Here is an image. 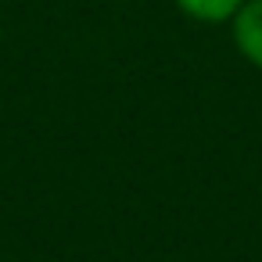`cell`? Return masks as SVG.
<instances>
[{"mask_svg":"<svg viewBox=\"0 0 262 262\" xmlns=\"http://www.w3.org/2000/svg\"><path fill=\"white\" fill-rule=\"evenodd\" d=\"M230 36L237 54L248 65L262 69V0H244L237 8V15L230 18Z\"/></svg>","mask_w":262,"mask_h":262,"instance_id":"obj_1","label":"cell"},{"mask_svg":"<svg viewBox=\"0 0 262 262\" xmlns=\"http://www.w3.org/2000/svg\"><path fill=\"white\" fill-rule=\"evenodd\" d=\"M172 4L190 18V22H201V26H223L237 15V8L244 0H172Z\"/></svg>","mask_w":262,"mask_h":262,"instance_id":"obj_2","label":"cell"}]
</instances>
